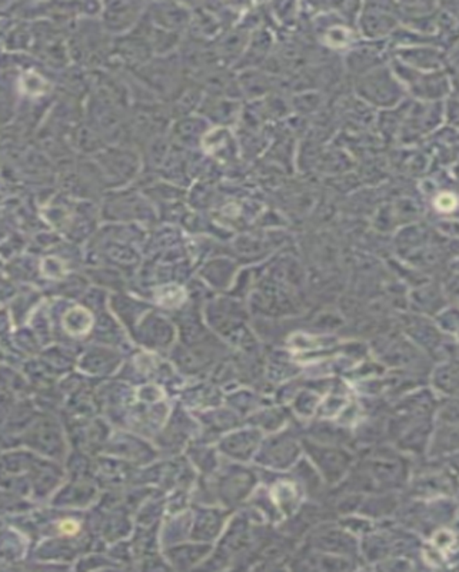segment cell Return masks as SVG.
Segmentation results:
<instances>
[{
    "label": "cell",
    "instance_id": "obj_1",
    "mask_svg": "<svg viewBox=\"0 0 459 572\" xmlns=\"http://www.w3.org/2000/svg\"><path fill=\"white\" fill-rule=\"evenodd\" d=\"M436 206L444 212H449L455 208V197L451 193H444L438 197V201H436Z\"/></svg>",
    "mask_w": 459,
    "mask_h": 572
}]
</instances>
